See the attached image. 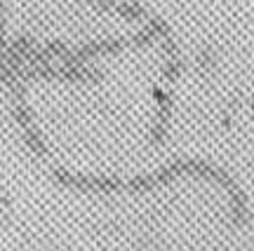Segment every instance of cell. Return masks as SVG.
Listing matches in <instances>:
<instances>
[{
	"label": "cell",
	"instance_id": "obj_1",
	"mask_svg": "<svg viewBox=\"0 0 254 251\" xmlns=\"http://www.w3.org/2000/svg\"><path fill=\"white\" fill-rule=\"evenodd\" d=\"M26 141H28V146H31V148L36 151V155H45V146H43V141L38 139L36 132H33L31 127L26 129Z\"/></svg>",
	"mask_w": 254,
	"mask_h": 251
}]
</instances>
